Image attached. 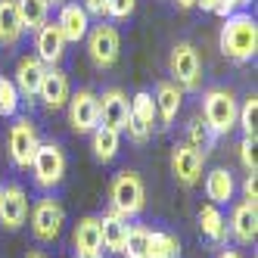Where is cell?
<instances>
[{
  "mask_svg": "<svg viewBox=\"0 0 258 258\" xmlns=\"http://www.w3.org/2000/svg\"><path fill=\"white\" fill-rule=\"evenodd\" d=\"M100 100V124L106 127H115V131H124V124H127V97L121 94L118 87H109L103 90V97Z\"/></svg>",
  "mask_w": 258,
  "mask_h": 258,
  "instance_id": "cell-15",
  "label": "cell"
},
{
  "mask_svg": "<svg viewBox=\"0 0 258 258\" xmlns=\"http://www.w3.org/2000/svg\"><path fill=\"white\" fill-rule=\"evenodd\" d=\"M28 168H31L34 183H38L41 190L59 187L62 177H66V153H62V146L59 143H38Z\"/></svg>",
  "mask_w": 258,
  "mask_h": 258,
  "instance_id": "cell-3",
  "label": "cell"
},
{
  "mask_svg": "<svg viewBox=\"0 0 258 258\" xmlns=\"http://www.w3.org/2000/svg\"><path fill=\"white\" fill-rule=\"evenodd\" d=\"M230 233L236 243H255L258 236V202H239L230 215Z\"/></svg>",
  "mask_w": 258,
  "mask_h": 258,
  "instance_id": "cell-17",
  "label": "cell"
},
{
  "mask_svg": "<svg viewBox=\"0 0 258 258\" xmlns=\"http://www.w3.org/2000/svg\"><path fill=\"white\" fill-rule=\"evenodd\" d=\"M246 4H252V0H236V7H246Z\"/></svg>",
  "mask_w": 258,
  "mask_h": 258,
  "instance_id": "cell-40",
  "label": "cell"
},
{
  "mask_svg": "<svg viewBox=\"0 0 258 258\" xmlns=\"http://www.w3.org/2000/svg\"><path fill=\"white\" fill-rule=\"evenodd\" d=\"M180 100H183V90L174 84V81H159L156 84V94H153V103H156V118L168 127L177 112H180Z\"/></svg>",
  "mask_w": 258,
  "mask_h": 258,
  "instance_id": "cell-18",
  "label": "cell"
},
{
  "mask_svg": "<svg viewBox=\"0 0 258 258\" xmlns=\"http://www.w3.org/2000/svg\"><path fill=\"white\" fill-rule=\"evenodd\" d=\"M177 7H180V10H193L196 0H177Z\"/></svg>",
  "mask_w": 258,
  "mask_h": 258,
  "instance_id": "cell-37",
  "label": "cell"
},
{
  "mask_svg": "<svg viewBox=\"0 0 258 258\" xmlns=\"http://www.w3.org/2000/svg\"><path fill=\"white\" fill-rule=\"evenodd\" d=\"M0 193H4V187H0Z\"/></svg>",
  "mask_w": 258,
  "mask_h": 258,
  "instance_id": "cell-43",
  "label": "cell"
},
{
  "mask_svg": "<svg viewBox=\"0 0 258 258\" xmlns=\"http://www.w3.org/2000/svg\"><path fill=\"white\" fill-rule=\"evenodd\" d=\"M146 252H150V230H146L143 224L127 227L121 255H124V258H146Z\"/></svg>",
  "mask_w": 258,
  "mask_h": 258,
  "instance_id": "cell-28",
  "label": "cell"
},
{
  "mask_svg": "<svg viewBox=\"0 0 258 258\" xmlns=\"http://www.w3.org/2000/svg\"><path fill=\"white\" fill-rule=\"evenodd\" d=\"M62 224H66V209L56 199H41L38 206L31 209V233H34V239H41V243H53V239L59 236Z\"/></svg>",
  "mask_w": 258,
  "mask_h": 258,
  "instance_id": "cell-8",
  "label": "cell"
},
{
  "mask_svg": "<svg viewBox=\"0 0 258 258\" xmlns=\"http://www.w3.org/2000/svg\"><path fill=\"white\" fill-rule=\"evenodd\" d=\"M69 124L75 127V134H90L100 124V100L94 90L69 94Z\"/></svg>",
  "mask_w": 258,
  "mask_h": 258,
  "instance_id": "cell-10",
  "label": "cell"
},
{
  "mask_svg": "<svg viewBox=\"0 0 258 258\" xmlns=\"http://www.w3.org/2000/svg\"><path fill=\"white\" fill-rule=\"evenodd\" d=\"M19 90H16L13 78H4L0 75V118H13L19 112Z\"/></svg>",
  "mask_w": 258,
  "mask_h": 258,
  "instance_id": "cell-30",
  "label": "cell"
},
{
  "mask_svg": "<svg viewBox=\"0 0 258 258\" xmlns=\"http://www.w3.org/2000/svg\"><path fill=\"white\" fill-rule=\"evenodd\" d=\"M199 227H202V236L209 239V243H224L227 239V221L221 215V209L215 202L199 209Z\"/></svg>",
  "mask_w": 258,
  "mask_h": 258,
  "instance_id": "cell-25",
  "label": "cell"
},
{
  "mask_svg": "<svg viewBox=\"0 0 258 258\" xmlns=\"http://www.w3.org/2000/svg\"><path fill=\"white\" fill-rule=\"evenodd\" d=\"M84 13L87 16H97V19H103V16H106V0H84Z\"/></svg>",
  "mask_w": 258,
  "mask_h": 258,
  "instance_id": "cell-34",
  "label": "cell"
},
{
  "mask_svg": "<svg viewBox=\"0 0 258 258\" xmlns=\"http://www.w3.org/2000/svg\"><path fill=\"white\" fill-rule=\"evenodd\" d=\"M87 56L97 69H112L118 62V53H121V34L115 25H94L87 28Z\"/></svg>",
  "mask_w": 258,
  "mask_h": 258,
  "instance_id": "cell-5",
  "label": "cell"
},
{
  "mask_svg": "<svg viewBox=\"0 0 258 258\" xmlns=\"http://www.w3.org/2000/svg\"><path fill=\"white\" fill-rule=\"evenodd\" d=\"M236 115H239V103L230 90H224V87L206 90V97H202V118H206V124L215 134H230L236 127Z\"/></svg>",
  "mask_w": 258,
  "mask_h": 258,
  "instance_id": "cell-2",
  "label": "cell"
},
{
  "mask_svg": "<svg viewBox=\"0 0 258 258\" xmlns=\"http://www.w3.org/2000/svg\"><path fill=\"white\" fill-rule=\"evenodd\" d=\"M215 137H218V134L206 124V118H193V121L187 124V137H183V143L206 159V156L212 153V146H215Z\"/></svg>",
  "mask_w": 258,
  "mask_h": 258,
  "instance_id": "cell-26",
  "label": "cell"
},
{
  "mask_svg": "<svg viewBox=\"0 0 258 258\" xmlns=\"http://www.w3.org/2000/svg\"><path fill=\"white\" fill-rule=\"evenodd\" d=\"M38 127H34L28 118H16L13 127H10V137H7V146H10V159L16 168H28L31 159H34V150H38Z\"/></svg>",
  "mask_w": 258,
  "mask_h": 258,
  "instance_id": "cell-9",
  "label": "cell"
},
{
  "mask_svg": "<svg viewBox=\"0 0 258 258\" xmlns=\"http://www.w3.org/2000/svg\"><path fill=\"white\" fill-rule=\"evenodd\" d=\"M22 19H19V7L16 0H0V44L4 47H16L22 41Z\"/></svg>",
  "mask_w": 258,
  "mask_h": 258,
  "instance_id": "cell-21",
  "label": "cell"
},
{
  "mask_svg": "<svg viewBox=\"0 0 258 258\" xmlns=\"http://www.w3.org/2000/svg\"><path fill=\"white\" fill-rule=\"evenodd\" d=\"M38 97L44 100L47 109H62L69 103V75L59 66H47L41 87H38Z\"/></svg>",
  "mask_w": 258,
  "mask_h": 258,
  "instance_id": "cell-14",
  "label": "cell"
},
{
  "mask_svg": "<svg viewBox=\"0 0 258 258\" xmlns=\"http://www.w3.org/2000/svg\"><path fill=\"white\" fill-rule=\"evenodd\" d=\"M233 190H236V183H233V174L227 168H215L206 174V196L215 202V206H224V202L233 199Z\"/></svg>",
  "mask_w": 258,
  "mask_h": 258,
  "instance_id": "cell-24",
  "label": "cell"
},
{
  "mask_svg": "<svg viewBox=\"0 0 258 258\" xmlns=\"http://www.w3.org/2000/svg\"><path fill=\"white\" fill-rule=\"evenodd\" d=\"M47 66L38 59V56H22L19 66H16V90H19V97H38V87H41V78H44Z\"/></svg>",
  "mask_w": 258,
  "mask_h": 258,
  "instance_id": "cell-19",
  "label": "cell"
},
{
  "mask_svg": "<svg viewBox=\"0 0 258 258\" xmlns=\"http://www.w3.org/2000/svg\"><path fill=\"white\" fill-rule=\"evenodd\" d=\"M243 193H246V202H258V187H255V171H249L246 183H243Z\"/></svg>",
  "mask_w": 258,
  "mask_h": 258,
  "instance_id": "cell-35",
  "label": "cell"
},
{
  "mask_svg": "<svg viewBox=\"0 0 258 258\" xmlns=\"http://www.w3.org/2000/svg\"><path fill=\"white\" fill-rule=\"evenodd\" d=\"M47 4H59V7H62V4H66V0H47Z\"/></svg>",
  "mask_w": 258,
  "mask_h": 258,
  "instance_id": "cell-41",
  "label": "cell"
},
{
  "mask_svg": "<svg viewBox=\"0 0 258 258\" xmlns=\"http://www.w3.org/2000/svg\"><path fill=\"white\" fill-rule=\"evenodd\" d=\"M221 4V0H196V7H202V10H209V13H215V7Z\"/></svg>",
  "mask_w": 258,
  "mask_h": 258,
  "instance_id": "cell-36",
  "label": "cell"
},
{
  "mask_svg": "<svg viewBox=\"0 0 258 258\" xmlns=\"http://www.w3.org/2000/svg\"><path fill=\"white\" fill-rule=\"evenodd\" d=\"M255 121H258V97H246L243 106H239V115H236V124L246 131V137H255Z\"/></svg>",
  "mask_w": 258,
  "mask_h": 258,
  "instance_id": "cell-31",
  "label": "cell"
},
{
  "mask_svg": "<svg viewBox=\"0 0 258 258\" xmlns=\"http://www.w3.org/2000/svg\"><path fill=\"white\" fill-rule=\"evenodd\" d=\"M90 143H94V156L100 162H112L121 150V131L115 127H106V124H97L90 131Z\"/></svg>",
  "mask_w": 258,
  "mask_h": 258,
  "instance_id": "cell-23",
  "label": "cell"
},
{
  "mask_svg": "<svg viewBox=\"0 0 258 258\" xmlns=\"http://www.w3.org/2000/svg\"><path fill=\"white\" fill-rule=\"evenodd\" d=\"M28 218V196L19 183H10L0 193V227L7 230H19Z\"/></svg>",
  "mask_w": 258,
  "mask_h": 258,
  "instance_id": "cell-11",
  "label": "cell"
},
{
  "mask_svg": "<svg viewBox=\"0 0 258 258\" xmlns=\"http://www.w3.org/2000/svg\"><path fill=\"white\" fill-rule=\"evenodd\" d=\"M16 7H19V19H22L25 31H38L47 22V16H50L47 0H16Z\"/></svg>",
  "mask_w": 258,
  "mask_h": 258,
  "instance_id": "cell-27",
  "label": "cell"
},
{
  "mask_svg": "<svg viewBox=\"0 0 258 258\" xmlns=\"http://www.w3.org/2000/svg\"><path fill=\"white\" fill-rule=\"evenodd\" d=\"M153 124H156L153 94L140 90V94H134V100H127V124H124V131H127V137H131L134 143H143L146 137H150Z\"/></svg>",
  "mask_w": 258,
  "mask_h": 258,
  "instance_id": "cell-7",
  "label": "cell"
},
{
  "mask_svg": "<svg viewBox=\"0 0 258 258\" xmlns=\"http://www.w3.org/2000/svg\"><path fill=\"white\" fill-rule=\"evenodd\" d=\"M218 258H243V255H239V252H236V249H227V252H221V255H218Z\"/></svg>",
  "mask_w": 258,
  "mask_h": 258,
  "instance_id": "cell-38",
  "label": "cell"
},
{
  "mask_svg": "<svg viewBox=\"0 0 258 258\" xmlns=\"http://www.w3.org/2000/svg\"><path fill=\"white\" fill-rule=\"evenodd\" d=\"M221 53L236 62H246L258 53V22L249 13H233L221 28Z\"/></svg>",
  "mask_w": 258,
  "mask_h": 258,
  "instance_id": "cell-1",
  "label": "cell"
},
{
  "mask_svg": "<svg viewBox=\"0 0 258 258\" xmlns=\"http://www.w3.org/2000/svg\"><path fill=\"white\" fill-rule=\"evenodd\" d=\"M239 162H243L246 171L258 168V162H255V137H243V143H239Z\"/></svg>",
  "mask_w": 258,
  "mask_h": 258,
  "instance_id": "cell-33",
  "label": "cell"
},
{
  "mask_svg": "<svg viewBox=\"0 0 258 258\" xmlns=\"http://www.w3.org/2000/svg\"><path fill=\"white\" fill-rule=\"evenodd\" d=\"M168 72L180 90H196L202 81V59H199V50L187 41H180L171 47V56H168Z\"/></svg>",
  "mask_w": 258,
  "mask_h": 258,
  "instance_id": "cell-6",
  "label": "cell"
},
{
  "mask_svg": "<svg viewBox=\"0 0 258 258\" xmlns=\"http://www.w3.org/2000/svg\"><path fill=\"white\" fill-rule=\"evenodd\" d=\"M137 10V0H106V16L115 22H124Z\"/></svg>",
  "mask_w": 258,
  "mask_h": 258,
  "instance_id": "cell-32",
  "label": "cell"
},
{
  "mask_svg": "<svg viewBox=\"0 0 258 258\" xmlns=\"http://www.w3.org/2000/svg\"><path fill=\"white\" fill-rule=\"evenodd\" d=\"M34 56H38L44 66H59L66 56V38L56 22H44L38 31H34Z\"/></svg>",
  "mask_w": 258,
  "mask_h": 258,
  "instance_id": "cell-13",
  "label": "cell"
},
{
  "mask_svg": "<svg viewBox=\"0 0 258 258\" xmlns=\"http://www.w3.org/2000/svg\"><path fill=\"white\" fill-rule=\"evenodd\" d=\"M72 243H75L78 255H103V236H100V218L87 215L75 224L72 233Z\"/></svg>",
  "mask_w": 258,
  "mask_h": 258,
  "instance_id": "cell-20",
  "label": "cell"
},
{
  "mask_svg": "<svg viewBox=\"0 0 258 258\" xmlns=\"http://www.w3.org/2000/svg\"><path fill=\"white\" fill-rule=\"evenodd\" d=\"M202 159L196 150H190L187 143H177L171 150V174L177 177L180 187H196L202 180Z\"/></svg>",
  "mask_w": 258,
  "mask_h": 258,
  "instance_id": "cell-12",
  "label": "cell"
},
{
  "mask_svg": "<svg viewBox=\"0 0 258 258\" xmlns=\"http://www.w3.org/2000/svg\"><path fill=\"white\" fill-rule=\"evenodd\" d=\"M25 258H47V255H44V252H28Z\"/></svg>",
  "mask_w": 258,
  "mask_h": 258,
  "instance_id": "cell-39",
  "label": "cell"
},
{
  "mask_svg": "<svg viewBox=\"0 0 258 258\" xmlns=\"http://www.w3.org/2000/svg\"><path fill=\"white\" fill-rule=\"evenodd\" d=\"M100 236H103V249L121 252L124 236H127V218L118 215V212H106L100 218Z\"/></svg>",
  "mask_w": 258,
  "mask_h": 258,
  "instance_id": "cell-22",
  "label": "cell"
},
{
  "mask_svg": "<svg viewBox=\"0 0 258 258\" xmlns=\"http://www.w3.org/2000/svg\"><path fill=\"white\" fill-rule=\"evenodd\" d=\"M109 199H112V212L124 215V218H134L143 212L146 206V187L137 171H121L115 174L112 187H109Z\"/></svg>",
  "mask_w": 258,
  "mask_h": 258,
  "instance_id": "cell-4",
  "label": "cell"
},
{
  "mask_svg": "<svg viewBox=\"0 0 258 258\" xmlns=\"http://www.w3.org/2000/svg\"><path fill=\"white\" fill-rule=\"evenodd\" d=\"M146 258H180V243L174 233H162V230H153L150 233V252Z\"/></svg>",
  "mask_w": 258,
  "mask_h": 258,
  "instance_id": "cell-29",
  "label": "cell"
},
{
  "mask_svg": "<svg viewBox=\"0 0 258 258\" xmlns=\"http://www.w3.org/2000/svg\"><path fill=\"white\" fill-rule=\"evenodd\" d=\"M56 25H59V31H62L66 44H78V41H84V34H87V28H90V16L84 13L81 4H62Z\"/></svg>",
  "mask_w": 258,
  "mask_h": 258,
  "instance_id": "cell-16",
  "label": "cell"
},
{
  "mask_svg": "<svg viewBox=\"0 0 258 258\" xmlns=\"http://www.w3.org/2000/svg\"><path fill=\"white\" fill-rule=\"evenodd\" d=\"M78 258H103V255H78Z\"/></svg>",
  "mask_w": 258,
  "mask_h": 258,
  "instance_id": "cell-42",
  "label": "cell"
}]
</instances>
